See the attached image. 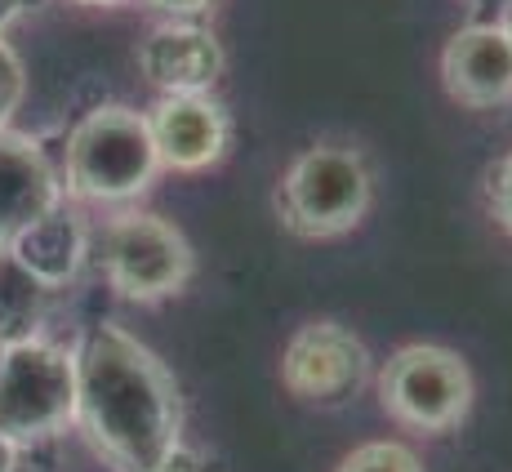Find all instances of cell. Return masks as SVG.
Wrapping results in <instances>:
<instances>
[{
    "label": "cell",
    "instance_id": "6da1fadb",
    "mask_svg": "<svg viewBox=\"0 0 512 472\" xmlns=\"http://www.w3.org/2000/svg\"><path fill=\"white\" fill-rule=\"evenodd\" d=\"M76 424L116 472H161L183 446L174 375L130 330L98 321L76 348Z\"/></svg>",
    "mask_w": 512,
    "mask_h": 472
},
{
    "label": "cell",
    "instance_id": "7a4b0ae2",
    "mask_svg": "<svg viewBox=\"0 0 512 472\" xmlns=\"http://www.w3.org/2000/svg\"><path fill=\"white\" fill-rule=\"evenodd\" d=\"M161 156H156L147 116L121 103H103L76 121L67 134L63 188L76 201L94 205H130L152 188Z\"/></svg>",
    "mask_w": 512,
    "mask_h": 472
},
{
    "label": "cell",
    "instance_id": "3957f363",
    "mask_svg": "<svg viewBox=\"0 0 512 472\" xmlns=\"http://www.w3.org/2000/svg\"><path fill=\"white\" fill-rule=\"evenodd\" d=\"M370 165L357 147L339 143H317L308 152L294 156V165L285 170L277 210L281 223L294 236L308 241H326V236L352 232L370 210Z\"/></svg>",
    "mask_w": 512,
    "mask_h": 472
},
{
    "label": "cell",
    "instance_id": "277c9868",
    "mask_svg": "<svg viewBox=\"0 0 512 472\" xmlns=\"http://www.w3.org/2000/svg\"><path fill=\"white\" fill-rule=\"evenodd\" d=\"M67 424H76V352L41 334L9 343L0 361V437L23 450Z\"/></svg>",
    "mask_w": 512,
    "mask_h": 472
},
{
    "label": "cell",
    "instance_id": "5b68a950",
    "mask_svg": "<svg viewBox=\"0 0 512 472\" xmlns=\"http://www.w3.org/2000/svg\"><path fill=\"white\" fill-rule=\"evenodd\" d=\"M379 397L397 424L415 432H450L472 406V375L464 357L437 343H410L388 357L379 375Z\"/></svg>",
    "mask_w": 512,
    "mask_h": 472
},
{
    "label": "cell",
    "instance_id": "8992f818",
    "mask_svg": "<svg viewBox=\"0 0 512 472\" xmlns=\"http://www.w3.org/2000/svg\"><path fill=\"white\" fill-rule=\"evenodd\" d=\"M103 272L121 299H170L192 277V245L161 214H116L103 228Z\"/></svg>",
    "mask_w": 512,
    "mask_h": 472
},
{
    "label": "cell",
    "instance_id": "52a82bcc",
    "mask_svg": "<svg viewBox=\"0 0 512 472\" xmlns=\"http://www.w3.org/2000/svg\"><path fill=\"white\" fill-rule=\"evenodd\" d=\"M281 379L299 401L343 406L370 379V352L339 321H312L290 339L281 357Z\"/></svg>",
    "mask_w": 512,
    "mask_h": 472
},
{
    "label": "cell",
    "instance_id": "ba28073f",
    "mask_svg": "<svg viewBox=\"0 0 512 472\" xmlns=\"http://www.w3.org/2000/svg\"><path fill=\"white\" fill-rule=\"evenodd\" d=\"M161 170L201 174L223 161L232 139V121L214 94H161L147 116Z\"/></svg>",
    "mask_w": 512,
    "mask_h": 472
},
{
    "label": "cell",
    "instance_id": "9c48e42d",
    "mask_svg": "<svg viewBox=\"0 0 512 472\" xmlns=\"http://www.w3.org/2000/svg\"><path fill=\"white\" fill-rule=\"evenodd\" d=\"M441 81L446 94L464 107H504L512 103V45L499 23H468L441 49Z\"/></svg>",
    "mask_w": 512,
    "mask_h": 472
},
{
    "label": "cell",
    "instance_id": "30bf717a",
    "mask_svg": "<svg viewBox=\"0 0 512 472\" xmlns=\"http://www.w3.org/2000/svg\"><path fill=\"white\" fill-rule=\"evenodd\" d=\"M139 72L161 94H210V85L223 76V45L210 27L165 18L143 36Z\"/></svg>",
    "mask_w": 512,
    "mask_h": 472
},
{
    "label": "cell",
    "instance_id": "8fae6325",
    "mask_svg": "<svg viewBox=\"0 0 512 472\" xmlns=\"http://www.w3.org/2000/svg\"><path fill=\"white\" fill-rule=\"evenodd\" d=\"M63 205V179L32 134L0 130V245Z\"/></svg>",
    "mask_w": 512,
    "mask_h": 472
},
{
    "label": "cell",
    "instance_id": "7c38bea8",
    "mask_svg": "<svg viewBox=\"0 0 512 472\" xmlns=\"http://www.w3.org/2000/svg\"><path fill=\"white\" fill-rule=\"evenodd\" d=\"M14 254V263L23 272H32L45 290H63L67 281H76L85 254H90V236H85V223L76 214H67L63 205L49 210L45 219H36L32 228H23L14 241L5 245Z\"/></svg>",
    "mask_w": 512,
    "mask_h": 472
},
{
    "label": "cell",
    "instance_id": "4fadbf2b",
    "mask_svg": "<svg viewBox=\"0 0 512 472\" xmlns=\"http://www.w3.org/2000/svg\"><path fill=\"white\" fill-rule=\"evenodd\" d=\"M45 285L14 263V254L0 250V343L36 339V326L45 317Z\"/></svg>",
    "mask_w": 512,
    "mask_h": 472
},
{
    "label": "cell",
    "instance_id": "5bb4252c",
    "mask_svg": "<svg viewBox=\"0 0 512 472\" xmlns=\"http://www.w3.org/2000/svg\"><path fill=\"white\" fill-rule=\"evenodd\" d=\"M339 472H423L419 455L401 441H366L339 464Z\"/></svg>",
    "mask_w": 512,
    "mask_h": 472
},
{
    "label": "cell",
    "instance_id": "9a60e30c",
    "mask_svg": "<svg viewBox=\"0 0 512 472\" xmlns=\"http://www.w3.org/2000/svg\"><path fill=\"white\" fill-rule=\"evenodd\" d=\"M27 94V72H23V58L14 54V45L0 36V130H9V116L18 112Z\"/></svg>",
    "mask_w": 512,
    "mask_h": 472
},
{
    "label": "cell",
    "instance_id": "2e32d148",
    "mask_svg": "<svg viewBox=\"0 0 512 472\" xmlns=\"http://www.w3.org/2000/svg\"><path fill=\"white\" fill-rule=\"evenodd\" d=\"M490 210H495L499 228L512 232V152L490 170Z\"/></svg>",
    "mask_w": 512,
    "mask_h": 472
},
{
    "label": "cell",
    "instance_id": "e0dca14e",
    "mask_svg": "<svg viewBox=\"0 0 512 472\" xmlns=\"http://www.w3.org/2000/svg\"><path fill=\"white\" fill-rule=\"evenodd\" d=\"M152 9H161L165 18H179V23H192L201 9H210L214 0H147Z\"/></svg>",
    "mask_w": 512,
    "mask_h": 472
},
{
    "label": "cell",
    "instance_id": "ac0fdd59",
    "mask_svg": "<svg viewBox=\"0 0 512 472\" xmlns=\"http://www.w3.org/2000/svg\"><path fill=\"white\" fill-rule=\"evenodd\" d=\"M49 0H0V36H5V27H14L18 18L36 14V9H45Z\"/></svg>",
    "mask_w": 512,
    "mask_h": 472
},
{
    "label": "cell",
    "instance_id": "d6986e66",
    "mask_svg": "<svg viewBox=\"0 0 512 472\" xmlns=\"http://www.w3.org/2000/svg\"><path fill=\"white\" fill-rule=\"evenodd\" d=\"M18 468V446H9L5 437H0V472H14Z\"/></svg>",
    "mask_w": 512,
    "mask_h": 472
},
{
    "label": "cell",
    "instance_id": "ffe728a7",
    "mask_svg": "<svg viewBox=\"0 0 512 472\" xmlns=\"http://www.w3.org/2000/svg\"><path fill=\"white\" fill-rule=\"evenodd\" d=\"M499 27H504V36H508V45H512V0L504 5V18H499Z\"/></svg>",
    "mask_w": 512,
    "mask_h": 472
},
{
    "label": "cell",
    "instance_id": "44dd1931",
    "mask_svg": "<svg viewBox=\"0 0 512 472\" xmlns=\"http://www.w3.org/2000/svg\"><path fill=\"white\" fill-rule=\"evenodd\" d=\"M81 5H94V9H112V5H130V0H81Z\"/></svg>",
    "mask_w": 512,
    "mask_h": 472
},
{
    "label": "cell",
    "instance_id": "7402d4cb",
    "mask_svg": "<svg viewBox=\"0 0 512 472\" xmlns=\"http://www.w3.org/2000/svg\"><path fill=\"white\" fill-rule=\"evenodd\" d=\"M0 361H5V343H0Z\"/></svg>",
    "mask_w": 512,
    "mask_h": 472
}]
</instances>
